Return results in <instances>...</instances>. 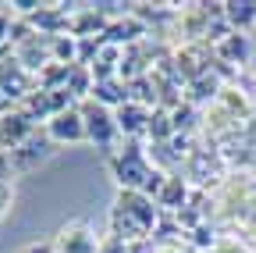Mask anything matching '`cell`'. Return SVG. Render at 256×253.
Wrapping results in <instances>:
<instances>
[{
    "label": "cell",
    "mask_w": 256,
    "mask_h": 253,
    "mask_svg": "<svg viewBox=\"0 0 256 253\" xmlns=\"http://www.w3.org/2000/svg\"><path fill=\"white\" fill-rule=\"evenodd\" d=\"M146 129H150L156 139H168V136L174 132V121H171V114L156 111V114H150V125H146Z\"/></svg>",
    "instance_id": "cell-14"
},
{
    "label": "cell",
    "mask_w": 256,
    "mask_h": 253,
    "mask_svg": "<svg viewBox=\"0 0 256 253\" xmlns=\"http://www.w3.org/2000/svg\"><path fill=\"white\" fill-rule=\"evenodd\" d=\"M114 118H118V129H121L124 136H136V132H142L146 125H150L146 107H139L136 100H128L124 107H118V111H114Z\"/></svg>",
    "instance_id": "cell-7"
},
{
    "label": "cell",
    "mask_w": 256,
    "mask_h": 253,
    "mask_svg": "<svg viewBox=\"0 0 256 253\" xmlns=\"http://www.w3.org/2000/svg\"><path fill=\"white\" fill-rule=\"evenodd\" d=\"M46 132H50V139H57V143H82V139H86V121H82V111H78V107H72V111L54 114V118L46 121Z\"/></svg>",
    "instance_id": "cell-4"
},
{
    "label": "cell",
    "mask_w": 256,
    "mask_h": 253,
    "mask_svg": "<svg viewBox=\"0 0 256 253\" xmlns=\"http://www.w3.org/2000/svg\"><path fill=\"white\" fill-rule=\"evenodd\" d=\"M22 253H54V246H28V249H22Z\"/></svg>",
    "instance_id": "cell-17"
},
{
    "label": "cell",
    "mask_w": 256,
    "mask_h": 253,
    "mask_svg": "<svg viewBox=\"0 0 256 253\" xmlns=\"http://www.w3.org/2000/svg\"><path fill=\"white\" fill-rule=\"evenodd\" d=\"M22 150H25V153H14V150H11V157H14V161H18L22 168H28L32 161H36V157L43 161V157L50 153V143H46V139H36V136H32L28 143H22Z\"/></svg>",
    "instance_id": "cell-12"
},
{
    "label": "cell",
    "mask_w": 256,
    "mask_h": 253,
    "mask_svg": "<svg viewBox=\"0 0 256 253\" xmlns=\"http://www.w3.org/2000/svg\"><path fill=\"white\" fill-rule=\"evenodd\" d=\"M164 253H178V249H164Z\"/></svg>",
    "instance_id": "cell-18"
},
{
    "label": "cell",
    "mask_w": 256,
    "mask_h": 253,
    "mask_svg": "<svg viewBox=\"0 0 256 253\" xmlns=\"http://www.w3.org/2000/svg\"><path fill=\"white\" fill-rule=\"evenodd\" d=\"M156 225V207L146 193H132V189H124L118 196V207H114V235L121 239H142L150 228Z\"/></svg>",
    "instance_id": "cell-1"
},
{
    "label": "cell",
    "mask_w": 256,
    "mask_h": 253,
    "mask_svg": "<svg viewBox=\"0 0 256 253\" xmlns=\"http://www.w3.org/2000/svg\"><path fill=\"white\" fill-rule=\"evenodd\" d=\"M114 175H118V182L124 189H132V193H156L160 196V185H164V175L153 171L136 146H128L114 161Z\"/></svg>",
    "instance_id": "cell-2"
},
{
    "label": "cell",
    "mask_w": 256,
    "mask_h": 253,
    "mask_svg": "<svg viewBox=\"0 0 256 253\" xmlns=\"http://www.w3.org/2000/svg\"><path fill=\"white\" fill-rule=\"evenodd\" d=\"M92 86H96V79H92V72L86 68V65H72V72H68V89L72 97H92Z\"/></svg>",
    "instance_id": "cell-10"
},
{
    "label": "cell",
    "mask_w": 256,
    "mask_h": 253,
    "mask_svg": "<svg viewBox=\"0 0 256 253\" xmlns=\"http://www.w3.org/2000/svg\"><path fill=\"white\" fill-rule=\"evenodd\" d=\"M217 54L228 57V61H235V65H246L249 54H252V43H249L246 33H228V36L217 40Z\"/></svg>",
    "instance_id": "cell-8"
},
{
    "label": "cell",
    "mask_w": 256,
    "mask_h": 253,
    "mask_svg": "<svg viewBox=\"0 0 256 253\" xmlns=\"http://www.w3.org/2000/svg\"><path fill=\"white\" fill-rule=\"evenodd\" d=\"M32 139V114L11 111L0 118V146H22Z\"/></svg>",
    "instance_id": "cell-5"
},
{
    "label": "cell",
    "mask_w": 256,
    "mask_h": 253,
    "mask_svg": "<svg viewBox=\"0 0 256 253\" xmlns=\"http://www.w3.org/2000/svg\"><path fill=\"white\" fill-rule=\"evenodd\" d=\"M128 253H153V246H150L146 239H139V242H132V246H128Z\"/></svg>",
    "instance_id": "cell-16"
},
{
    "label": "cell",
    "mask_w": 256,
    "mask_h": 253,
    "mask_svg": "<svg viewBox=\"0 0 256 253\" xmlns=\"http://www.w3.org/2000/svg\"><path fill=\"white\" fill-rule=\"evenodd\" d=\"M78 111H82V121H86V139L96 143V146H104V150H110V143H114L118 132H121L114 111L104 107V104H96L92 97H89L86 104H78Z\"/></svg>",
    "instance_id": "cell-3"
},
{
    "label": "cell",
    "mask_w": 256,
    "mask_h": 253,
    "mask_svg": "<svg viewBox=\"0 0 256 253\" xmlns=\"http://www.w3.org/2000/svg\"><path fill=\"white\" fill-rule=\"evenodd\" d=\"M182 200H185V185H182V178H168V182H164V193L156 196V203L174 210V207H182Z\"/></svg>",
    "instance_id": "cell-13"
},
{
    "label": "cell",
    "mask_w": 256,
    "mask_h": 253,
    "mask_svg": "<svg viewBox=\"0 0 256 253\" xmlns=\"http://www.w3.org/2000/svg\"><path fill=\"white\" fill-rule=\"evenodd\" d=\"M224 18H228L232 33H246L256 22V0H232V4H224Z\"/></svg>",
    "instance_id": "cell-9"
},
{
    "label": "cell",
    "mask_w": 256,
    "mask_h": 253,
    "mask_svg": "<svg viewBox=\"0 0 256 253\" xmlns=\"http://www.w3.org/2000/svg\"><path fill=\"white\" fill-rule=\"evenodd\" d=\"M57 253H100V246H96V235L86 228V225H68L57 242H54Z\"/></svg>",
    "instance_id": "cell-6"
},
{
    "label": "cell",
    "mask_w": 256,
    "mask_h": 253,
    "mask_svg": "<svg viewBox=\"0 0 256 253\" xmlns=\"http://www.w3.org/2000/svg\"><path fill=\"white\" fill-rule=\"evenodd\" d=\"M136 36H142V25H139V22H124V18L104 29V40H107L110 47H118V43H128V40H136Z\"/></svg>",
    "instance_id": "cell-11"
},
{
    "label": "cell",
    "mask_w": 256,
    "mask_h": 253,
    "mask_svg": "<svg viewBox=\"0 0 256 253\" xmlns=\"http://www.w3.org/2000/svg\"><path fill=\"white\" fill-rule=\"evenodd\" d=\"M100 253H128V246H124L121 235H107V242L100 246Z\"/></svg>",
    "instance_id": "cell-15"
}]
</instances>
